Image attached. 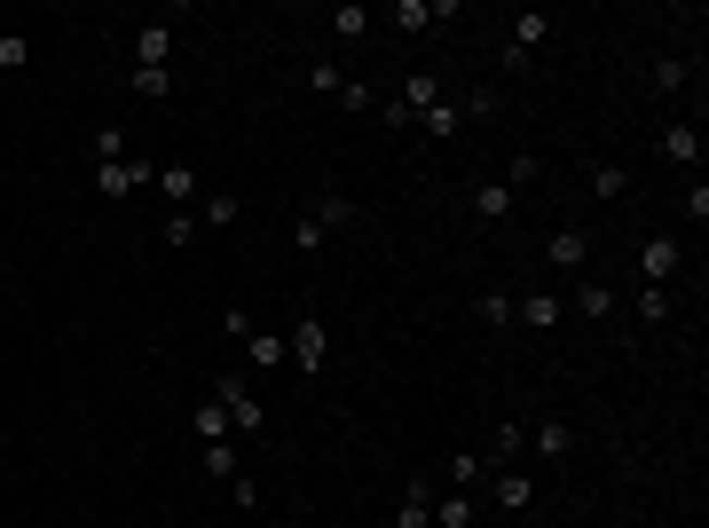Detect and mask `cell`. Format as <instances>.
Wrapping results in <instances>:
<instances>
[{
    "label": "cell",
    "instance_id": "836d02e7",
    "mask_svg": "<svg viewBox=\"0 0 709 528\" xmlns=\"http://www.w3.org/2000/svg\"><path fill=\"white\" fill-rule=\"evenodd\" d=\"M158 237L174 245V253H190V245H197V213H166V229H158Z\"/></svg>",
    "mask_w": 709,
    "mask_h": 528
},
{
    "label": "cell",
    "instance_id": "d4e9b609",
    "mask_svg": "<svg viewBox=\"0 0 709 528\" xmlns=\"http://www.w3.org/2000/svg\"><path fill=\"white\" fill-rule=\"evenodd\" d=\"M197 466H206L213 481H236L245 466H236V442H197Z\"/></svg>",
    "mask_w": 709,
    "mask_h": 528
},
{
    "label": "cell",
    "instance_id": "7402d4cb",
    "mask_svg": "<svg viewBox=\"0 0 709 528\" xmlns=\"http://www.w3.org/2000/svg\"><path fill=\"white\" fill-rule=\"evenodd\" d=\"M190 442H229V410L221 403H197L190 410Z\"/></svg>",
    "mask_w": 709,
    "mask_h": 528
},
{
    "label": "cell",
    "instance_id": "9a60e30c",
    "mask_svg": "<svg viewBox=\"0 0 709 528\" xmlns=\"http://www.w3.org/2000/svg\"><path fill=\"white\" fill-rule=\"evenodd\" d=\"M576 316H584V323H607V316H615V284L584 277V284H576Z\"/></svg>",
    "mask_w": 709,
    "mask_h": 528
},
{
    "label": "cell",
    "instance_id": "ba28073f",
    "mask_svg": "<svg viewBox=\"0 0 709 528\" xmlns=\"http://www.w3.org/2000/svg\"><path fill=\"white\" fill-rule=\"evenodd\" d=\"M394 528H433V481H426V474H411V481H402Z\"/></svg>",
    "mask_w": 709,
    "mask_h": 528
},
{
    "label": "cell",
    "instance_id": "1f68e13d",
    "mask_svg": "<svg viewBox=\"0 0 709 528\" xmlns=\"http://www.w3.org/2000/svg\"><path fill=\"white\" fill-rule=\"evenodd\" d=\"M536 174H545V158H536V150H513V158H504V189H521V182H536Z\"/></svg>",
    "mask_w": 709,
    "mask_h": 528
},
{
    "label": "cell",
    "instance_id": "d6986e66",
    "mask_svg": "<svg viewBox=\"0 0 709 528\" xmlns=\"http://www.w3.org/2000/svg\"><path fill=\"white\" fill-rule=\"evenodd\" d=\"M418 126H426L433 143H457V126H465V111H457L450 95H442V103H426V111H418Z\"/></svg>",
    "mask_w": 709,
    "mask_h": 528
},
{
    "label": "cell",
    "instance_id": "f546056e",
    "mask_svg": "<svg viewBox=\"0 0 709 528\" xmlns=\"http://www.w3.org/2000/svg\"><path fill=\"white\" fill-rule=\"evenodd\" d=\"M245 347H253V371H277V363H292V355H284V340H277V332H253V340H245Z\"/></svg>",
    "mask_w": 709,
    "mask_h": 528
},
{
    "label": "cell",
    "instance_id": "f1b7e54d",
    "mask_svg": "<svg viewBox=\"0 0 709 528\" xmlns=\"http://www.w3.org/2000/svg\"><path fill=\"white\" fill-rule=\"evenodd\" d=\"M638 323H670V284H638Z\"/></svg>",
    "mask_w": 709,
    "mask_h": 528
},
{
    "label": "cell",
    "instance_id": "d6a6232c",
    "mask_svg": "<svg viewBox=\"0 0 709 528\" xmlns=\"http://www.w3.org/2000/svg\"><path fill=\"white\" fill-rule=\"evenodd\" d=\"M686 79H694V72H686V56H655V87H662V95H679Z\"/></svg>",
    "mask_w": 709,
    "mask_h": 528
},
{
    "label": "cell",
    "instance_id": "3957f363",
    "mask_svg": "<svg viewBox=\"0 0 709 528\" xmlns=\"http://www.w3.org/2000/svg\"><path fill=\"white\" fill-rule=\"evenodd\" d=\"M481 489H489L497 513H528V505H536V474H521V466H489Z\"/></svg>",
    "mask_w": 709,
    "mask_h": 528
},
{
    "label": "cell",
    "instance_id": "6da1fadb",
    "mask_svg": "<svg viewBox=\"0 0 709 528\" xmlns=\"http://www.w3.org/2000/svg\"><path fill=\"white\" fill-rule=\"evenodd\" d=\"M213 403L229 410V434H260V426H268V403H260V394H253L245 379H236V371L213 386Z\"/></svg>",
    "mask_w": 709,
    "mask_h": 528
},
{
    "label": "cell",
    "instance_id": "4316f807",
    "mask_svg": "<svg viewBox=\"0 0 709 528\" xmlns=\"http://www.w3.org/2000/svg\"><path fill=\"white\" fill-rule=\"evenodd\" d=\"M236 213H245V206H236L229 189H213V197H197V229H229Z\"/></svg>",
    "mask_w": 709,
    "mask_h": 528
},
{
    "label": "cell",
    "instance_id": "52a82bcc",
    "mask_svg": "<svg viewBox=\"0 0 709 528\" xmlns=\"http://www.w3.org/2000/svg\"><path fill=\"white\" fill-rule=\"evenodd\" d=\"M552 269H567V277H576V269H591V229H576V221H567V229H552Z\"/></svg>",
    "mask_w": 709,
    "mask_h": 528
},
{
    "label": "cell",
    "instance_id": "484cf974",
    "mask_svg": "<svg viewBox=\"0 0 709 528\" xmlns=\"http://www.w3.org/2000/svg\"><path fill=\"white\" fill-rule=\"evenodd\" d=\"M473 213H481V221H504V213H513V189H504V182H473Z\"/></svg>",
    "mask_w": 709,
    "mask_h": 528
},
{
    "label": "cell",
    "instance_id": "e0dca14e",
    "mask_svg": "<svg viewBox=\"0 0 709 528\" xmlns=\"http://www.w3.org/2000/svg\"><path fill=\"white\" fill-rule=\"evenodd\" d=\"M521 450H528V426H521V418H497V434H489V466H513Z\"/></svg>",
    "mask_w": 709,
    "mask_h": 528
},
{
    "label": "cell",
    "instance_id": "4dcf8cb0",
    "mask_svg": "<svg viewBox=\"0 0 709 528\" xmlns=\"http://www.w3.org/2000/svg\"><path fill=\"white\" fill-rule=\"evenodd\" d=\"M32 63V32H0V72H24Z\"/></svg>",
    "mask_w": 709,
    "mask_h": 528
},
{
    "label": "cell",
    "instance_id": "8fae6325",
    "mask_svg": "<svg viewBox=\"0 0 709 528\" xmlns=\"http://www.w3.org/2000/svg\"><path fill=\"white\" fill-rule=\"evenodd\" d=\"M513 323H528V332H560V292H521Z\"/></svg>",
    "mask_w": 709,
    "mask_h": 528
},
{
    "label": "cell",
    "instance_id": "d590c367",
    "mask_svg": "<svg viewBox=\"0 0 709 528\" xmlns=\"http://www.w3.org/2000/svg\"><path fill=\"white\" fill-rule=\"evenodd\" d=\"M292 245H300V253H323V221L300 213V221H292Z\"/></svg>",
    "mask_w": 709,
    "mask_h": 528
},
{
    "label": "cell",
    "instance_id": "2e32d148",
    "mask_svg": "<svg viewBox=\"0 0 709 528\" xmlns=\"http://www.w3.org/2000/svg\"><path fill=\"white\" fill-rule=\"evenodd\" d=\"M134 63H174V24H143V32H134Z\"/></svg>",
    "mask_w": 709,
    "mask_h": 528
},
{
    "label": "cell",
    "instance_id": "8d00e7d4",
    "mask_svg": "<svg viewBox=\"0 0 709 528\" xmlns=\"http://www.w3.org/2000/svg\"><path fill=\"white\" fill-rule=\"evenodd\" d=\"M473 308H481V323H513V292H481Z\"/></svg>",
    "mask_w": 709,
    "mask_h": 528
},
{
    "label": "cell",
    "instance_id": "5b68a950",
    "mask_svg": "<svg viewBox=\"0 0 709 528\" xmlns=\"http://www.w3.org/2000/svg\"><path fill=\"white\" fill-rule=\"evenodd\" d=\"M394 32H433V24H450L457 16V0H394Z\"/></svg>",
    "mask_w": 709,
    "mask_h": 528
},
{
    "label": "cell",
    "instance_id": "83f0119b",
    "mask_svg": "<svg viewBox=\"0 0 709 528\" xmlns=\"http://www.w3.org/2000/svg\"><path fill=\"white\" fill-rule=\"evenodd\" d=\"M323 24H331V40H363V32H370V9H355V0H347V9H331Z\"/></svg>",
    "mask_w": 709,
    "mask_h": 528
},
{
    "label": "cell",
    "instance_id": "4fadbf2b",
    "mask_svg": "<svg viewBox=\"0 0 709 528\" xmlns=\"http://www.w3.org/2000/svg\"><path fill=\"white\" fill-rule=\"evenodd\" d=\"M126 87L143 95V103H166V95H174V63H134Z\"/></svg>",
    "mask_w": 709,
    "mask_h": 528
},
{
    "label": "cell",
    "instance_id": "7a4b0ae2",
    "mask_svg": "<svg viewBox=\"0 0 709 528\" xmlns=\"http://www.w3.org/2000/svg\"><path fill=\"white\" fill-rule=\"evenodd\" d=\"M284 355H292V363H300V371H308V379H316V371H323V363H331V332H323V323H316V316H300V323H292V332H284Z\"/></svg>",
    "mask_w": 709,
    "mask_h": 528
},
{
    "label": "cell",
    "instance_id": "44dd1931",
    "mask_svg": "<svg viewBox=\"0 0 709 528\" xmlns=\"http://www.w3.org/2000/svg\"><path fill=\"white\" fill-rule=\"evenodd\" d=\"M394 103H402V111L418 119L426 103H442V79H433V72H411V79H402V95H394Z\"/></svg>",
    "mask_w": 709,
    "mask_h": 528
},
{
    "label": "cell",
    "instance_id": "cb8c5ba5",
    "mask_svg": "<svg viewBox=\"0 0 709 528\" xmlns=\"http://www.w3.org/2000/svg\"><path fill=\"white\" fill-rule=\"evenodd\" d=\"M442 474H450V489H481V481H489V457H481V450H457Z\"/></svg>",
    "mask_w": 709,
    "mask_h": 528
},
{
    "label": "cell",
    "instance_id": "9c48e42d",
    "mask_svg": "<svg viewBox=\"0 0 709 528\" xmlns=\"http://www.w3.org/2000/svg\"><path fill=\"white\" fill-rule=\"evenodd\" d=\"M150 182H158V197H166V206H174V213H190V206H197V174L182 167V158H166V167H158Z\"/></svg>",
    "mask_w": 709,
    "mask_h": 528
},
{
    "label": "cell",
    "instance_id": "5bb4252c",
    "mask_svg": "<svg viewBox=\"0 0 709 528\" xmlns=\"http://www.w3.org/2000/svg\"><path fill=\"white\" fill-rule=\"evenodd\" d=\"M584 182H591L599 206H615V197L631 189V167H615V158H591V174H584Z\"/></svg>",
    "mask_w": 709,
    "mask_h": 528
},
{
    "label": "cell",
    "instance_id": "8992f818",
    "mask_svg": "<svg viewBox=\"0 0 709 528\" xmlns=\"http://www.w3.org/2000/svg\"><path fill=\"white\" fill-rule=\"evenodd\" d=\"M662 158L701 174V158H709V150H701V126H694V119H670V126H662Z\"/></svg>",
    "mask_w": 709,
    "mask_h": 528
},
{
    "label": "cell",
    "instance_id": "7c38bea8",
    "mask_svg": "<svg viewBox=\"0 0 709 528\" xmlns=\"http://www.w3.org/2000/svg\"><path fill=\"white\" fill-rule=\"evenodd\" d=\"M504 24H513V40H504V48H521V56H536V48L552 40V16H545V9H513Z\"/></svg>",
    "mask_w": 709,
    "mask_h": 528
},
{
    "label": "cell",
    "instance_id": "603a6c76",
    "mask_svg": "<svg viewBox=\"0 0 709 528\" xmlns=\"http://www.w3.org/2000/svg\"><path fill=\"white\" fill-rule=\"evenodd\" d=\"M528 450L536 457H567V418H536L528 426Z\"/></svg>",
    "mask_w": 709,
    "mask_h": 528
},
{
    "label": "cell",
    "instance_id": "e575fe53",
    "mask_svg": "<svg viewBox=\"0 0 709 528\" xmlns=\"http://www.w3.org/2000/svg\"><path fill=\"white\" fill-rule=\"evenodd\" d=\"M119 158H126V135L119 126H95V167H119Z\"/></svg>",
    "mask_w": 709,
    "mask_h": 528
},
{
    "label": "cell",
    "instance_id": "ffe728a7",
    "mask_svg": "<svg viewBox=\"0 0 709 528\" xmlns=\"http://www.w3.org/2000/svg\"><path fill=\"white\" fill-rule=\"evenodd\" d=\"M473 489H450V498H433V528H473Z\"/></svg>",
    "mask_w": 709,
    "mask_h": 528
},
{
    "label": "cell",
    "instance_id": "74e56055",
    "mask_svg": "<svg viewBox=\"0 0 709 528\" xmlns=\"http://www.w3.org/2000/svg\"><path fill=\"white\" fill-rule=\"evenodd\" d=\"M457 111H465V119H497L504 103H497V87H473V95H465V103H457Z\"/></svg>",
    "mask_w": 709,
    "mask_h": 528
},
{
    "label": "cell",
    "instance_id": "277c9868",
    "mask_svg": "<svg viewBox=\"0 0 709 528\" xmlns=\"http://www.w3.org/2000/svg\"><path fill=\"white\" fill-rule=\"evenodd\" d=\"M679 269H686V245L679 237H647V245H638V277H647V284H670Z\"/></svg>",
    "mask_w": 709,
    "mask_h": 528
},
{
    "label": "cell",
    "instance_id": "30bf717a",
    "mask_svg": "<svg viewBox=\"0 0 709 528\" xmlns=\"http://www.w3.org/2000/svg\"><path fill=\"white\" fill-rule=\"evenodd\" d=\"M150 174L158 167H143V158H119V167H95V189H103V197H134Z\"/></svg>",
    "mask_w": 709,
    "mask_h": 528
},
{
    "label": "cell",
    "instance_id": "ac0fdd59",
    "mask_svg": "<svg viewBox=\"0 0 709 528\" xmlns=\"http://www.w3.org/2000/svg\"><path fill=\"white\" fill-rule=\"evenodd\" d=\"M316 221H323V237L331 229H355V197H340V189H316V206H308Z\"/></svg>",
    "mask_w": 709,
    "mask_h": 528
}]
</instances>
